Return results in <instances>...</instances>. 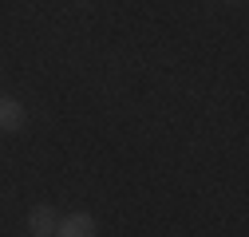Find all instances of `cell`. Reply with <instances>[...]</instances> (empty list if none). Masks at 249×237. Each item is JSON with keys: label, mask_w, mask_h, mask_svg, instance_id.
<instances>
[{"label": "cell", "mask_w": 249, "mask_h": 237, "mask_svg": "<svg viewBox=\"0 0 249 237\" xmlns=\"http://www.w3.org/2000/svg\"><path fill=\"white\" fill-rule=\"evenodd\" d=\"M55 237H99V221L87 210H71L55 221Z\"/></svg>", "instance_id": "6da1fadb"}, {"label": "cell", "mask_w": 249, "mask_h": 237, "mask_svg": "<svg viewBox=\"0 0 249 237\" xmlns=\"http://www.w3.org/2000/svg\"><path fill=\"white\" fill-rule=\"evenodd\" d=\"M55 221H59V214L52 205H32V214H28V237H55Z\"/></svg>", "instance_id": "7a4b0ae2"}, {"label": "cell", "mask_w": 249, "mask_h": 237, "mask_svg": "<svg viewBox=\"0 0 249 237\" xmlns=\"http://www.w3.org/2000/svg\"><path fill=\"white\" fill-rule=\"evenodd\" d=\"M20 127H24V103L12 99V95H0V131L16 135Z\"/></svg>", "instance_id": "3957f363"}]
</instances>
